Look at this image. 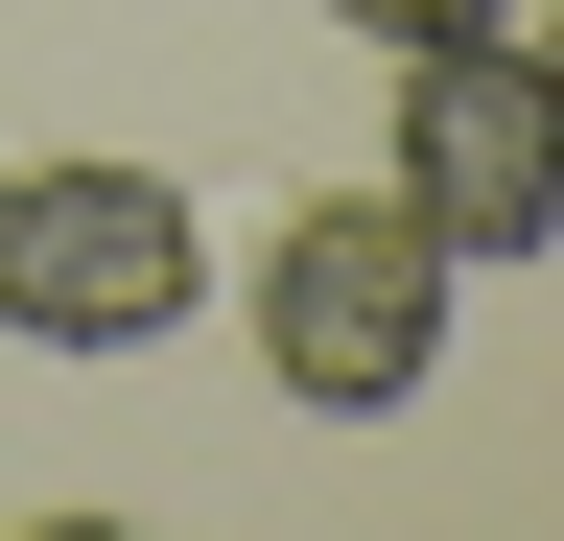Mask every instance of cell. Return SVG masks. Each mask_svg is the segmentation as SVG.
Returning a JSON list of instances; mask_svg holds the SVG:
<instances>
[{"label": "cell", "mask_w": 564, "mask_h": 541, "mask_svg": "<svg viewBox=\"0 0 564 541\" xmlns=\"http://www.w3.org/2000/svg\"><path fill=\"white\" fill-rule=\"evenodd\" d=\"M518 47H541V95H564V0H541V24H518Z\"/></svg>", "instance_id": "5b68a950"}, {"label": "cell", "mask_w": 564, "mask_h": 541, "mask_svg": "<svg viewBox=\"0 0 564 541\" xmlns=\"http://www.w3.org/2000/svg\"><path fill=\"white\" fill-rule=\"evenodd\" d=\"M212 306V213L165 165H0V354H165Z\"/></svg>", "instance_id": "7a4b0ae2"}, {"label": "cell", "mask_w": 564, "mask_h": 541, "mask_svg": "<svg viewBox=\"0 0 564 541\" xmlns=\"http://www.w3.org/2000/svg\"><path fill=\"white\" fill-rule=\"evenodd\" d=\"M352 47H470V24H518V0H329Z\"/></svg>", "instance_id": "277c9868"}, {"label": "cell", "mask_w": 564, "mask_h": 541, "mask_svg": "<svg viewBox=\"0 0 564 541\" xmlns=\"http://www.w3.org/2000/svg\"><path fill=\"white\" fill-rule=\"evenodd\" d=\"M447 283L470 259L400 213V188H306V213L259 236V377L306 400V424H400L423 377H447Z\"/></svg>", "instance_id": "6da1fadb"}, {"label": "cell", "mask_w": 564, "mask_h": 541, "mask_svg": "<svg viewBox=\"0 0 564 541\" xmlns=\"http://www.w3.org/2000/svg\"><path fill=\"white\" fill-rule=\"evenodd\" d=\"M400 213L447 236V259H564V95H541V47L518 24H470V47H400Z\"/></svg>", "instance_id": "3957f363"}]
</instances>
